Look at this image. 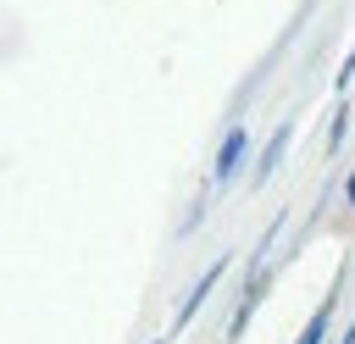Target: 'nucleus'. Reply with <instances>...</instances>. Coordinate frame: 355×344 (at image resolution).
I'll return each mask as SVG.
<instances>
[{"label": "nucleus", "mask_w": 355, "mask_h": 344, "mask_svg": "<svg viewBox=\"0 0 355 344\" xmlns=\"http://www.w3.org/2000/svg\"><path fill=\"white\" fill-rule=\"evenodd\" d=\"M227 266H233V255H227V250H222V255H216V261H211V266H205V272H200V277H194V283H189V294H183V305H178V311H172V338H178V333H189V327H194V316H200V311H205V300H211V294H216V283H222V277H227Z\"/></svg>", "instance_id": "1"}, {"label": "nucleus", "mask_w": 355, "mask_h": 344, "mask_svg": "<svg viewBox=\"0 0 355 344\" xmlns=\"http://www.w3.org/2000/svg\"><path fill=\"white\" fill-rule=\"evenodd\" d=\"M244 155H250V128H244V122H233V128L222 133L216 155H211V183H233V178H239V166H244Z\"/></svg>", "instance_id": "2"}, {"label": "nucleus", "mask_w": 355, "mask_h": 344, "mask_svg": "<svg viewBox=\"0 0 355 344\" xmlns=\"http://www.w3.org/2000/svg\"><path fill=\"white\" fill-rule=\"evenodd\" d=\"M288 139H294V117H283V122L272 128V139H266V150H261V161H255V183H266V178L283 166V155H288Z\"/></svg>", "instance_id": "3"}, {"label": "nucleus", "mask_w": 355, "mask_h": 344, "mask_svg": "<svg viewBox=\"0 0 355 344\" xmlns=\"http://www.w3.org/2000/svg\"><path fill=\"white\" fill-rule=\"evenodd\" d=\"M261 294H266V272L255 266V272H250V283H244V300H239V311H233V327H227V338H244V327H250V316H255Z\"/></svg>", "instance_id": "4"}, {"label": "nucleus", "mask_w": 355, "mask_h": 344, "mask_svg": "<svg viewBox=\"0 0 355 344\" xmlns=\"http://www.w3.org/2000/svg\"><path fill=\"white\" fill-rule=\"evenodd\" d=\"M327 327H333V294L311 311V322L300 327V338H294V344H327Z\"/></svg>", "instance_id": "5"}, {"label": "nucleus", "mask_w": 355, "mask_h": 344, "mask_svg": "<svg viewBox=\"0 0 355 344\" xmlns=\"http://www.w3.org/2000/svg\"><path fill=\"white\" fill-rule=\"evenodd\" d=\"M344 133H349V100H338V111H333V128H327V150H338V144H344Z\"/></svg>", "instance_id": "6"}, {"label": "nucleus", "mask_w": 355, "mask_h": 344, "mask_svg": "<svg viewBox=\"0 0 355 344\" xmlns=\"http://www.w3.org/2000/svg\"><path fill=\"white\" fill-rule=\"evenodd\" d=\"M349 78H355V50H349V55H344V67H338V78H333V89H338V94H344V89H349Z\"/></svg>", "instance_id": "7"}, {"label": "nucleus", "mask_w": 355, "mask_h": 344, "mask_svg": "<svg viewBox=\"0 0 355 344\" xmlns=\"http://www.w3.org/2000/svg\"><path fill=\"white\" fill-rule=\"evenodd\" d=\"M344 200H349V211H355V172L344 178Z\"/></svg>", "instance_id": "8"}, {"label": "nucleus", "mask_w": 355, "mask_h": 344, "mask_svg": "<svg viewBox=\"0 0 355 344\" xmlns=\"http://www.w3.org/2000/svg\"><path fill=\"white\" fill-rule=\"evenodd\" d=\"M338 344H355V316H349V327H344V338Z\"/></svg>", "instance_id": "9"}, {"label": "nucleus", "mask_w": 355, "mask_h": 344, "mask_svg": "<svg viewBox=\"0 0 355 344\" xmlns=\"http://www.w3.org/2000/svg\"><path fill=\"white\" fill-rule=\"evenodd\" d=\"M150 344H172V333H161V338H150Z\"/></svg>", "instance_id": "10"}]
</instances>
